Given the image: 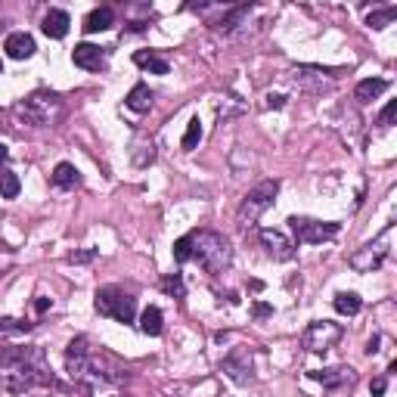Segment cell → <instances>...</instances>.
<instances>
[{
  "mask_svg": "<svg viewBox=\"0 0 397 397\" xmlns=\"http://www.w3.org/2000/svg\"><path fill=\"white\" fill-rule=\"evenodd\" d=\"M161 310L159 307H146L143 317H140V329L146 332V336H161Z\"/></svg>",
  "mask_w": 397,
  "mask_h": 397,
  "instance_id": "21",
  "label": "cell"
},
{
  "mask_svg": "<svg viewBox=\"0 0 397 397\" xmlns=\"http://www.w3.org/2000/svg\"><path fill=\"white\" fill-rule=\"evenodd\" d=\"M161 289L168 295H174V298H183L186 295V286H183V276L174 274V276H165V283H161Z\"/></svg>",
  "mask_w": 397,
  "mask_h": 397,
  "instance_id": "29",
  "label": "cell"
},
{
  "mask_svg": "<svg viewBox=\"0 0 397 397\" xmlns=\"http://www.w3.org/2000/svg\"><path fill=\"white\" fill-rule=\"evenodd\" d=\"M115 25V13L109 10V6H99V10H93L87 19H84V31L87 35H97V31H106Z\"/></svg>",
  "mask_w": 397,
  "mask_h": 397,
  "instance_id": "17",
  "label": "cell"
},
{
  "mask_svg": "<svg viewBox=\"0 0 397 397\" xmlns=\"http://www.w3.org/2000/svg\"><path fill=\"white\" fill-rule=\"evenodd\" d=\"M31 329V323L25 320H0V338H13V336H22V332H28Z\"/></svg>",
  "mask_w": 397,
  "mask_h": 397,
  "instance_id": "24",
  "label": "cell"
},
{
  "mask_svg": "<svg viewBox=\"0 0 397 397\" xmlns=\"http://www.w3.org/2000/svg\"><path fill=\"white\" fill-rule=\"evenodd\" d=\"M310 376L317 379V382H323L326 388H338V385H345V382H351V369H317V372H310Z\"/></svg>",
  "mask_w": 397,
  "mask_h": 397,
  "instance_id": "20",
  "label": "cell"
},
{
  "mask_svg": "<svg viewBox=\"0 0 397 397\" xmlns=\"http://www.w3.org/2000/svg\"><path fill=\"white\" fill-rule=\"evenodd\" d=\"M0 75H4V59H0Z\"/></svg>",
  "mask_w": 397,
  "mask_h": 397,
  "instance_id": "35",
  "label": "cell"
},
{
  "mask_svg": "<svg viewBox=\"0 0 397 397\" xmlns=\"http://www.w3.org/2000/svg\"><path fill=\"white\" fill-rule=\"evenodd\" d=\"M68 25H72V19H68L66 10H50L44 16V35L53 37V41H62L68 35Z\"/></svg>",
  "mask_w": 397,
  "mask_h": 397,
  "instance_id": "14",
  "label": "cell"
},
{
  "mask_svg": "<svg viewBox=\"0 0 397 397\" xmlns=\"http://www.w3.org/2000/svg\"><path fill=\"white\" fill-rule=\"evenodd\" d=\"M174 261L177 264H186V261H193V245H190V233L186 236H181L174 243Z\"/></svg>",
  "mask_w": 397,
  "mask_h": 397,
  "instance_id": "28",
  "label": "cell"
},
{
  "mask_svg": "<svg viewBox=\"0 0 397 397\" xmlns=\"http://www.w3.org/2000/svg\"><path fill=\"white\" fill-rule=\"evenodd\" d=\"M53 186H56V190H75L78 186V168L68 165V161H59L56 171H53Z\"/></svg>",
  "mask_w": 397,
  "mask_h": 397,
  "instance_id": "19",
  "label": "cell"
},
{
  "mask_svg": "<svg viewBox=\"0 0 397 397\" xmlns=\"http://www.w3.org/2000/svg\"><path fill=\"white\" fill-rule=\"evenodd\" d=\"M202 140V121L193 118L190 124H186V134H183V149H196Z\"/></svg>",
  "mask_w": 397,
  "mask_h": 397,
  "instance_id": "26",
  "label": "cell"
},
{
  "mask_svg": "<svg viewBox=\"0 0 397 397\" xmlns=\"http://www.w3.org/2000/svg\"><path fill=\"white\" fill-rule=\"evenodd\" d=\"M6 159H10V149H6L4 143H0V171H4V165H6Z\"/></svg>",
  "mask_w": 397,
  "mask_h": 397,
  "instance_id": "32",
  "label": "cell"
},
{
  "mask_svg": "<svg viewBox=\"0 0 397 397\" xmlns=\"http://www.w3.org/2000/svg\"><path fill=\"white\" fill-rule=\"evenodd\" d=\"M385 255H388L385 239H379L376 245H367L363 252L354 255V258H351V267H354V270H372V267H379V264L385 261Z\"/></svg>",
  "mask_w": 397,
  "mask_h": 397,
  "instance_id": "12",
  "label": "cell"
},
{
  "mask_svg": "<svg viewBox=\"0 0 397 397\" xmlns=\"http://www.w3.org/2000/svg\"><path fill=\"white\" fill-rule=\"evenodd\" d=\"M19 190H22V183H19V174H13V171H0V196L4 199H16L19 196Z\"/></svg>",
  "mask_w": 397,
  "mask_h": 397,
  "instance_id": "23",
  "label": "cell"
},
{
  "mask_svg": "<svg viewBox=\"0 0 397 397\" xmlns=\"http://www.w3.org/2000/svg\"><path fill=\"white\" fill-rule=\"evenodd\" d=\"M385 379H372V385H369V391H372V397H382L385 394Z\"/></svg>",
  "mask_w": 397,
  "mask_h": 397,
  "instance_id": "31",
  "label": "cell"
},
{
  "mask_svg": "<svg viewBox=\"0 0 397 397\" xmlns=\"http://www.w3.org/2000/svg\"><path fill=\"white\" fill-rule=\"evenodd\" d=\"M261 243L267 248L270 258H276V261H289L295 255V245L279 230H261Z\"/></svg>",
  "mask_w": 397,
  "mask_h": 397,
  "instance_id": "10",
  "label": "cell"
},
{
  "mask_svg": "<svg viewBox=\"0 0 397 397\" xmlns=\"http://www.w3.org/2000/svg\"><path fill=\"white\" fill-rule=\"evenodd\" d=\"M397 19V6H388V10H379V13H369V19H367V25L369 28H385L388 22H394Z\"/></svg>",
  "mask_w": 397,
  "mask_h": 397,
  "instance_id": "25",
  "label": "cell"
},
{
  "mask_svg": "<svg viewBox=\"0 0 397 397\" xmlns=\"http://www.w3.org/2000/svg\"><path fill=\"white\" fill-rule=\"evenodd\" d=\"M341 338V326L329 320H317L305 329V348L314 354H323L329 348H336V341Z\"/></svg>",
  "mask_w": 397,
  "mask_h": 397,
  "instance_id": "7",
  "label": "cell"
},
{
  "mask_svg": "<svg viewBox=\"0 0 397 397\" xmlns=\"http://www.w3.org/2000/svg\"><path fill=\"white\" fill-rule=\"evenodd\" d=\"M72 59L78 68H87V72H99L106 66V50L97 44H78L72 50Z\"/></svg>",
  "mask_w": 397,
  "mask_h": 397,
  "instance_id": "8",
  "label": "cell"
},
{
  "mask_svg": "<svg viewBox=\"0 0 397 397\" xmlns=\"http://www.w3.org/2000/svg\"><path fill=\"white\" fill-rule=\"evenodd\" d=\"M97 310L103 317H112L118 323H134L137 314V298L115 286H106V289H97Z\"/></svg>",
  "mask_w": 397,
  "mask_h": 397,
  "instance_id": "4",
  "label": "cell"
},
{
  "mask_svg": "<svg viewBox=\"0 0 397 397\" xmlns=\"http://www.w3.org/2000/svg\"><path fill=\"white\" fill-rule=\"evenodd\" d=\"M87 363H90V348H87V338L84 336H78L72 345H68V351H66V367L72 376L81 379L84 372H87Z\"/></svg>",
  "mask_w": 397,
  "mask_h": 397,
  "instance_id": "9",
  "label": "cell"
},
{
  "mask_svg": "<svg viewBox=\"0 0 397 397\" xmlns=\"http://www.w3.org/2000/svg\"><path fill=\"white\" fill-rule=\"evenodd\" d=\"M255 314H258V317H267L270 307H267V305H258V307H255Z\"/></svg>",
  "mask_w": 397,
  "mask_h": 397,
  "instance_id": "34",
  "label": "cell"
},
{
  "mask_svg": "<svg viewBox=\"0 0 397 397\" xmlns=\"http://www.w3.org/2000/svg\"><path fill=\"white\" fill-rule=\"evenodd\" d=\"M388 90V81L385 78H367V81H360L357 84V90H354V97H357V103H372V99H379L382 93Z\"/></svg>",
  "mask_w": 397,
  "mask_h": 397,
  "instance_id": "15",
  "label": "cell"
},
{
  "mask_svg": "<svg viewBox=\"0 0 397 397\" xmlns=\"http://www.w3.org/2000/svg\"><path fill=\"white\" fill-rule=\"evenodd\" d=\"M292 230L298 236V243L305 245H320L326 239L338 236V224H326V221H314V217H292Z\"/></svg>",
  "mask_w": 397,
  "mask_h": 397,
  "instance_id": "6",
  "label": "cell"
},
{
  "mask_svg": "<svg viewBox=\"0 0 397 397\" xmlns=\"http://www.w3.org/2000/svg\"><path fill=\"white\" fill-rule=\"evenodd\" d=\"M245 16H248V6H236V10L227 13L221 22H217V28H221V31H233V28L239 25V22L245 19Z\"/></svg>",
  "mask_w": 397,
  "mask_h": 397,
  "instance_id": "27",
  "label": "cell"
},
{
  "mask_svg": "<svg viewBox=\"0 0 397 397\" xmlns=\"http://www.w3.org/2000/svg\"><path fill=\"white\" fill-rule=\"evenodd\" d=\"M376 351H379V336L369 338V348H367V354H376Z\"/></svg>",
  "mask_w": 397,
  "mask_h": 397,
  "instance_id": "33",
  "label": "cell"
},
{
  "mask_svg": "<svg viewBox=\"0 0 397 397\" xmlns=\"http://www.w3.org/2000/svg\"><path fill=\"white\" fill-rule=\"evenodd\" d=\"M394 112H397V103L391 99V103H388V106L382 109V115H379V124H382V128H391V118H394Z\"/></svg>",
  "mask_w": 397,
  "mask_h": 397,
  "instance_id": "30",
  "label": "cell"
},
{
  "mask_svg": "<svg viewBox=\"0 0 397 397\" xmlns=\"http://www.w3.org/2000/svg\"><path fill=\"white\" fill-rule=\"evenodd\" d=\"M124 103H128V109H134V112H149L152 109V90L146 87V84H137V87H130V93L124 97Z\"/></svg>",
  "mask_w": 397,
  "mask_h": 397,
  "instance_id": "18",
  "label": "cell"
},
{
  "mask_svg": "<svg viewBox=\"0 0 397 397\" xmlns=\"http://www.w3.org/2000/svg\"><path fill=\"white\" fill-rule=\"evenodd\" d=\"M19 112L25 115L31 124H37V128H47V124H56L59 115H62V99L56 93H47V90H37L31 93L25 103L19 106Z\"/></svg>",
  "mask_w": 397,
  "mask_h": 397,
  "instance_id": "5",
  "label": "cell"
},
{
  "mask_svg": "<svg viewBox=\"0 0 397 397\" xmlns=\"http://www.w3.org/2000/svg\"><path fill=\"white\" fill-rule=\"evenodd\" d=\"M360 307H363L360 295H354V292H338L336 295V310H338V314L354 317V314H360Z\"/></svg>",
  "mask_w": 397,
  "mask_h": 397,
  "instance_id": "22",
  "label": "cell"
},
{
  "mask_svg": "<svg viewBox=\"0 0 397 397\" xmlns=\"http://www.w3.org/2000/svg\"><path fill=\"white\" fill-rule=\"evenodd\" d=\"M134 62L140 68H146V72H152V75H168V59L159 56L155 50H137Z\"/></svg>",
  "mask_w": 397,
  "mask_h": 397,
  "instance_id": "16",
  "label": "cell"
},
{
  "mask_svg": "<svg viewBox=\"0 0 397 397\" xmlns=\"http://www.w3.org/2000/svg\"><path fill=\"white\" fill-rule=\"evenodd\" d=\"M4 50L10 59H28V56H35L37 47H35V37L31 35H25V31H13V35L6 37Z\"/></svg>",
  "mask_w": 397,
  "mask_h": 397,
  "instance_id": "11",
  "label": "cell"
},
{
  "mask_svg": "<svg viewBox=\"0 0 397 397\" xmlns=\"http://www.w3.org/2000/svg\"><path fill=\"white\" fill-rule=\"evenodd\" d=\"M224 372L233 379V382H239V385H245L248 379H252V360H248V354L243 351H233L227 360H224Z\"/></svg>",
  "mask_w": 397,
  "mask_h": 397,
  "instance_id": "13",
  "label": "cell"
},
{
  "mask_svg": "<svg viewBox=\"0 0 397 397\" xmlns=\"http://www.w3.org/2000/svg\"><path fill=\"white\" fill-rule=\"evenodd\" d=\"M276 193H279V181H261L255 190H248L243 205H239V212H236L239 227H252V224H258V217L274 205Z\"/></svg>",
  "mask_w": 397,
  "mask_h": 397,
  "instance_id": "3",
  "label": "cell"
},
{
  "mask_svg": "<svg viewBox=\"0 0 397 397\" xmlns=\"http://www.w3.org/2000/svg\"><path fill=\"white\" fill-rule=\"evenodd\" d=\"M53 376L37 348H4L0 351V388L22 394L35 385H50Z\"/></svg>",
  "mask_w": 397,
  "mask_h": 397,
  "instance_id": "1",
  "label": "cell"
},
{
  "mask_svg": "<svg viewBox=\"0 0 397 397\" xmlns=\"http://www.w3.org/2000/svg\"><path fill=\"white\" fill-rule=\"evenodd\" d=\"M190 245H193V258H196L199 267L208 270V274H221L224 267H230L233 248L227 243V236H221V233L196 230V233H190Z\"/></svg>",
  "mask_w": 397,
  "mask_h": 397,
  "instance_id": "2",
  "label": "cell"
}]
</instances>
